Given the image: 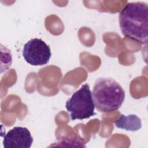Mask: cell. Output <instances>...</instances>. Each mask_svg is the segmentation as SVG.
Segmentation results:
<instances>
[{"instance_id": "6da1fadb", "label": "cell", "mask_w": 148, "mask_h": 148, "mask_svg": "<svg viewBox=\"0 0 148 148\" xmlns=\"http://www.w3.org/2000/svg\"><path fill=\"white\" fill-rule=\"evenodd\" d=\"M123 35L141 44L147 43L148 6L143 2L128 3L119 14Z\"/></svg>"}, {"instance_id": "7a4b0ae2", "label": "cell", "mask_w": 148, "mask_h": 148, "mask_svg": "<svg viewBox=\"0 0 148 148\" xmlns=\"http://www.w3.org/2000/svg\"><path fill=\"white\" fill-rule=\"evenodd\" d=\"M91 92L95 107L104 113L117 110L121 106L125 96L120 84L110 77L97 79Z\"/></svg>"}, {"instance_id": "3957f363", "label": "cell", "mask_w": 148, "mask_h": 148, "mask_svg": "<svg viewBox=\"0 0 148 148\" xmlns=\"http://www.w3.org/2000/svg\"><path fill=\"white\" fill-rule=\"evenodd\" d=\"M72 120L88 119L95 114L92 92L88 84H83L69 98L65 105Z\"/></svg>"}, {"instance_id": "277c9868", "label": "cell", "mask_w": 148, "mask_h": 148, "mask_svg": "<svg viewBox=\"0 0 148 148\" xmlns=\"http://www.w3.org/2000/svg\"><path fill=\"white\" fill-rule=\"evenodd\" d=\"M22 54L25 61L34 66L47 64L51 56L49 46L39 38L28 41L24 46Z\"/></svg>"}, {"instance_id": "5b68a950", "label": "cell", "mask_w": 148, "mask_h": 148, "mask_svg": "<svg viewBox=\"0 0 148 148\" xmlns=\"http://www.w3.org/2000/svg\"><path fill=\"white\" fill-rule=\"evenodd\" d=\"M33 143L32 136L25 127H14L5 135L3 140L4 147L29 148Z\"/></svg>"}, {"instance_id": "8992f818", "label": "cell", "mask_w": 148, "mask_h": 148, "mask_svg": "<svg viewBox=\"0 0 148 148\" xmlns=\"http://www.w3.org/2000/svg\"><path fill=\"white\" fill-rule=\"evenodd\" d=\"M114 124L118 128L131 131H138L142 127L141 120L135 114L126 116L121 114L114 122Z\"/></svg>"}]
</instances>
